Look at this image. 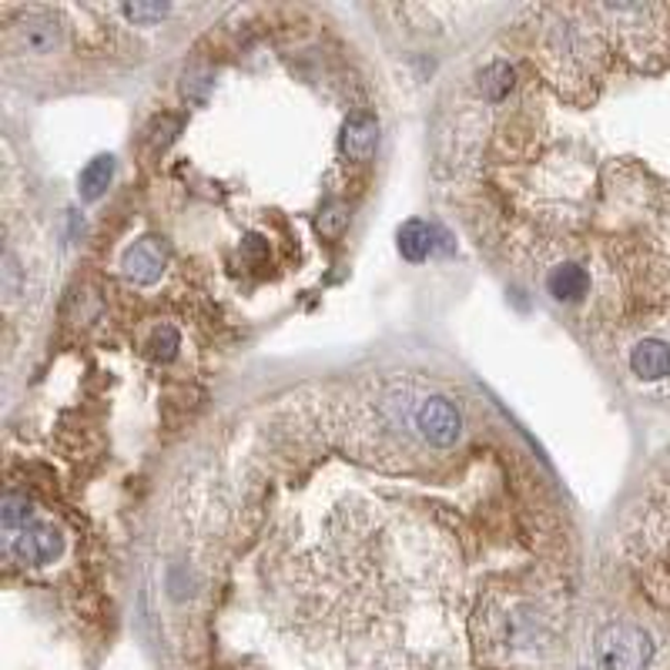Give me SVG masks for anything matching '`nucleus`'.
<instances>
[{"instance_id":"obj_1","label":"nucleus","mask_w":670,"mask_h":670,"mask_svg":"<svg viewBox=\"0 0 670 670\" xmlns=\"http://www.w3.org/2000/svg\"><path fill=\"white\" fill-rule=\"evenodd\" d=\"M429 376L309 382L185 466L158 527L172 670H567L584 564L510 416L419 426Z\"/></svg>"},{"instance_id":"obj_2","label":"nucleus","mask_w":670,"mask_h":670,"mask_svg":"<svg viewBox=\"0 0 670 670\" xmlns=\"http://www.w3.org/2000/svg\"><path fill=\"white\" fill-rule=\"evenodd\" d=\"M4 553L21 564H50L65 553V536L54 527H31L4 540Z\"/></svg>"},{"instance_id":"obj_3","label":"nucleus","mask_w":670,"mask_h":670,"mask_svg":"<svg viewBox=\"0 0 670 670\" xmlns=\"http://www.w3.org/2000/svg\"><path fill=\"white\" fill-rule=\"evenodd\" d=\"M546 292L556 302H580L590 292V272L580 262H561L546 272Z\"/></svg>"},{"instance_id":"obj_4","label":"nucleus","mask_w":670,"mask_h":670,"mask_svg":"<svg viewBox=\"0 0 670 670\" xmlns=\"http://www.w3.org/2000/svg\"><path fill=\"white\" fill-rule=\"evenodd\" d=\"M161 268H164V245L158 239H141L125 252V272L135 278L138 286L158 282Z\"/></svg>"},{"instance_id":"obj_5","label":"nucleus","mask_w":670,"mask_h":670,"mask_svg":"<svg viewBox=\"0 0 670 670\" xmlns=\"http://www.w3.org/2000/svg\"><path fill=\"white\" fill-rule=\"evenodd\" d=\"M627 362H631V372L637 379H647V382L667 379L670 376V343H663V339H640L631 349Z\"/></svg>"},{"instance_id":"obj_6","label":"nucleus","mask_w":670,"mask_h":670,"mask_svg":"<svg viewBox=\"0 0 670 670\" xmlns=\"http://www.w3.org/2000/svg\"><path fill=\"white\" fill-rule=\"evenodd\" d=\"M372 148H376V118L369 111H353L343 131V151L356 161H366Z\"/></svg>"},{"instance_id":"obj_7","label":"nucleus","mask_w":670,"mask_h":670,"mask_svg":"<svg viewBox=\"0 0 670 670\" xmlns=\"http://www.w3.org/2000/svg\"><path fill=\"white\" fill-rule=\"evenodd\" d=\"M513 68L507 61H489L480 68V78H476V88H480V97L483 104H499V101H507V94L513 91Z\"/></svg>"},{"instance_id":"obj_8","label":"nucleus","mask_w":670,"mask_h":670,"mask_svg":"<svg viewBox=\"0 0 670 670\" xmlns=\"http://www.w3.org/2000/svg\"><path fill=\"white\" fill-rule=\"evenodd\" d=\"M436 239H432V226H426V221L413 218L406 221V226L400 229V252L406 262H423L429 252H432Z\"/></svg>"},{"instance_id":"obj_9","label":"nucleus","mask_w":670,"mask_h":670,"mask_svg":"<svg viewBox=\"0 0 670 670\" xmlns=\"http://www.w3.org/2000/svg\"><path fill=\"white\" fill-rule=\"evenodd\" d=\"M111 172H115V161H111L107 154L104 158H94L84 172H81V195H84V201H97L101 195H104V188H107V182H111Z\"/></svg>"}]
</instances>
